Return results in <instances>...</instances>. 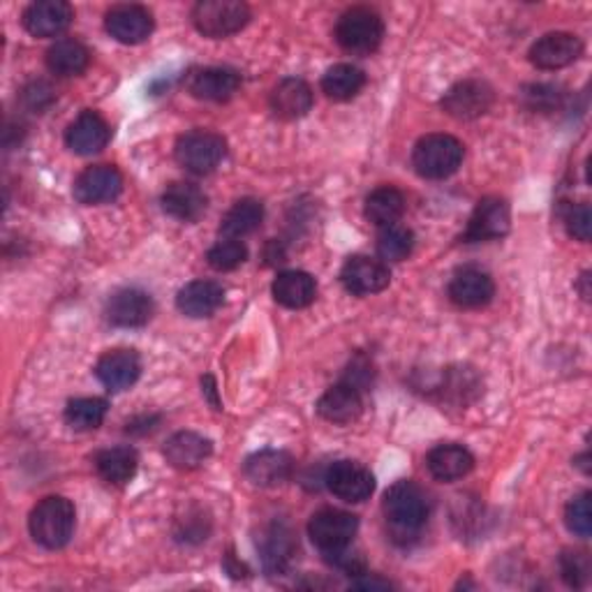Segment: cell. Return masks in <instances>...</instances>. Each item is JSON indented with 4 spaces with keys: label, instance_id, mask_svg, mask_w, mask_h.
I'll return each instance as SVG.
<instances>
[{
    "label": "cell",
    "instance_id": "obj_1",
    "mask_svg": "<svg viewBox=\"0 0 592 592\" xmlns=\"http://www.w3.org/2000/svg\"><path fill=\"white\" fill-rule=\"evenodd\" d=\"M383 512L391 539L400 547H410L423 532L431 507L421 486L410 480H400L387 488Z\"/></svg>",
    "mask_w": 592,
    "mask_h": 592
},
{
    "label": "cell",
    "instance_id": "obj_2",
    "mask_svg": "<svg viewBox=\"0 0 592 592\" xmlns=\"http://www.w3.org/2000/svg\"><path fill=\"white\" fill-rule=\"evenodd\" d=\"M75 505L63 495H50L40 500L31 516H29V530L31 537L40 543V547L58 551L65 543L73 539L75 532Z\"/></svg>",
    "mask_w": 592,
    "mask_h": 592
},
{
    "label": "cell",
    "instance_id": "obj_3",
    "mask_svg": "<svg viewBox=\"0 0 592 592\" xmlns=\"http://www.w3.org/2000/svg\"><path fill=\"white\" fill-rule=\"evenodd\" d=\"M465 147L452 134H426L412 151V168L421 179L442 181L459 172Z\"/></svg>",
    "mask_w": 592,
    "mask_h": 592
},
{
    "label": "cell",
    "instance_id": "obj_4",
    "mask_svg": "<svg viewBox=\"0 0 592 592\" xmlns=\"http://www.w3.org/2000/svg\"><path fill=\"white\" fill-rule=\"evenodd\" d=\"M334 35L345 52L368 56L385 40V21L370 8H352L341 14Z\"/></svg>",
    "mask_w": 592,
    "mask_h": 592
},
{
    "label": "cell",
    "instance_id": "obj_5",
    "mask_svg": "<svg viewBox=\"0 0 592 592\" xmlns=\"http://www.w3.org/2000/svg\"><path fill=\"white\" fill-rule=\"evenodd\" d=\"M176 162L185 172L206 176L220 168L227 155V141L211 130H193L176 141Z\"/></svg>",
    "mask_w": 592,
    "mask_h": 592
},
{
    "label": "cell",
    "instance_id": "obj_6",
    "mask_svg": "<svg viewBox=\"0 0 592 592\" xmlns=\"http://www.w3.org/2000/svg\"><path fill=\"white\" fill-rule=\"evenodd\" d=\"M250 8L241 0H202L193 8L195 29L211 40H223L248 26Z\"/></svg>",
    "mask_w": 592,
    "mask_h": 592
},
{
    "label": "cell",
    "instance_id": "obj_7",
    "mask_svg": "<svg viewBox=\"0 0 592 592\" xmlns=\"http://www.w3.org/2000/svg\"><path fill=\"white\" fill-rule=\"evenodd\" d=\"M357 532L359 518L343 509H322L308 524V537H311L324 558L349 549Z\"/></svg>",
    "mask_w": 592,
    "mask_h": 592
},
{
    "label": "cell",
    "instance_id": "obj_8",
    "mask_svg": "<svg viewBox=\"0 0 592 592\" xmlns=\"http://www.w3.org/2000/svg\"><path fill=\"white\" fill-rule=\"evenodd\" d=\"M512 227V211L509 204L500 197H484L472 216L467 220L463 239L467 244H482V241H495L503 239V236Z\"/></svg>",
    "mask_w": 592,
    "mask_h": 592
},
{
    "label": "cell",
    "instance_id": "obj_9",
    "mask_svg": "<svg viewBox=\"0 0 592 592\" xmlns=\"http://www.w3.org/2000/svg\"><path fill=\"white\" fill-rule=\"evenodd\" d=\"M324 484L345 503H364L375 491V477L370 470L354 461H336L324 472Z\"/></svg>",
    "mask_w": 592,
    "mask_h": 592
},
{
    "label": "cell",
    "instance_id": "obj_10",
    "mask_svg": "<svg viewBox=\"0 0 592 592\" xmlns=\"http://www.w3.org/2000/svg\"><path fill=\"white\" fill-rule=\"evenodd\" d=\"M343 288L354 297H370L389 288L391 273L389 267L380 259H373L366 255H354L341 269Z\"/></svg>",
    "mask_w": 592,
    "mask_h": 592
},
{
    "label": "cell",
    "instance_id": "obj_11",
    "mask_svg": "<svg viewBox=\"0 0 592 592\" xmlns=\"http://www.w3.org/2000/svg\"><path fill=\"white\" fill-rule=\"evenodd\" d=\"M493 88L486 82L463 79L444 93L442 109L459 121H472L484 116L493 107Z\"/></svg>",
    "mask_w": 592,
    "mask_h": 592
},
{
    "label": "cell",
    "instance_id": "obj_12",
    "mask_svg": "<svg viewBox=\"0 0 592 592\" xmlns=\"http://www.w3.org/2000/svg\"><path fill=\"white\" fill-rule=\"evenodd\" d=\"M123 191V176L111 164H96L84 170L75 181V200L84 206H98L114 202Z\"/></svg>",
    "mask_w": 592,
    "mask_h": 592
},
{
    "label": "cell",
    "instance_id": "obj_13",
    "mask_svg": "<svg viewBox=\"0 0 592 592\" xmlns=\"http://www.w3.org/2000/svg\"><path fill=\"white\" fill-rule=\"evenodd\" d=\"M583 54V40L574 33H549L530 46V63L537 69H562L579 61Z\"/></svg>",
    "mask_w": 592,
    "mask_h": 592
},
{
    "label": "cell",
    "instance_id": "obj_14",
    "mask_svg": "<svg viewBox=\"0 0 592 592\" xmlns=\"http://www.w3.org/2000/svg\"><path fill=\"white\" fill-rule=\"evenodd\" d=\"M446 294L459 308L477 311V308H484L493 301L495 286L486 271L477 267H463L452 276V280H449Z\"/></svg>",
    "mask_w": 592,
    "mask_h": 592
},
{
    "label": "cell",
    "instance_id": "obj_15",
    "mask_svg": "<svg viewBox=\"0 0 592 592\" xmlns=\"http://www.w3.org/2000/svg\"><path fill=\"white\" fill-rule=\"evenodd\" d=\"M107 33L121 44H141L153 33V14L144 6H116L105 17Z\"/></svg>",
    "mask_w": 592,
    "mask_h": 592
},
{
    "label": "cell",
    "instance_id": "obj_16",
    "mask_svg": "<svg viewBox=\"0 0 592 592\" xmlns=\"http://www.w3.org/2000/svg\"><path fill=\"white\" fill-rule=\"evenodd\" d=\"M75 10L65 0H37L23 12V29L33 37H58L69 29Z\"/></svg>",
    "mask_w": 592,
    "mask_h": 592
},
{
    "label": "cell",
    "instance_id": "obj_17",
    "mask_svg": "<svg viewBox=\"0 0 592 592\" xmlns=\"http://www.w3.org/2000/svg\"><path fill=\"white\" fill-rule=\"evenodd\" d=\"M153 311H155V303L149 292L137 290V288H126V290H118L107 301L105 315L114 326L137 329V326L149 324V320L153 317Z\"/></svg>",
    "mask_w": 592,
    "mask_h": 592
},
{
    "label": "cell",
    "instance_id": "obj_18",
    "mask_svg": "<svg viewBox=\"0 0 592 592\" xmlns=\"http://www.w3.org/2000/svg\"><path fill=\"white\" fill-rule=\"evenodd\" d=\"M244 472L248 482L259 488H273L286 484L294 472V459L282 449H262L246 459Z\"/></svg>",
    "mask_w": 592,
    "mask_h": 592
},
{
    "label": "cell",
    "instance_id": "obj_19",
    "mask_svg": "<svg viewBox=\"0 0 592 592\" xmlns=\"http://www.w3.org/2000/svg\"><path fill=\"white\" fill-rule=\"evenodd\" d=\"M111 137V128L98 111H82L65 132L67 149L77 155L100 153Z\"/></svg>",
    "mask_w": 592,
    "mask_h": 592
},
{
    "label": "cell",
    "instance_id": "obj_20",
    "mask_svg": "<svg viewBox=\"0 0 592 592\" xmlns=\"http://www.w3.org/2000/svg\"><path fill=\"white\" fill-rule=\"evenodd\" d=\"M239 88L241 75L229 67H204L195 69V73L187 77V90H191L197 100L206 103H227L239 93Z\"/></svg>",
    "mask_w": 592,
    "mask_h": 592
},
{
    "label": "cell",
    "instance_id": "obj_21",
    "mask_svg": "<svg viewBox=\"0 0 592 592\" xmlns=\"http://www.w3.org/2000/svg\"><path fill=\"white\" fill-rule=\"evenodd\" d=\"M98 380L109 391L130 389L141 375V359L134 349H111L103 354L96 366Z\"/></svg>",
    "mask_w": 592,
    "mask_h": 592
},
{
    "label": "cell",
    "instance_id": "obj_22",
    "mask_svg": "<svg viewBox=\"0 0 592 592\" xmlns=\"http://www.w3.org/2000/svg\"><path fill=\"white\" fill-rule=\"evenodd\" d=\"M162 211L179 223H197L206 213V195L200 185L187 181H174L162 193Z\"/></svg>",
    "mask_w": 592,
    "mask_h": 592
},
{
    "label": "cell",
    "instance_id": "obj_23",
    "mask_svg": "<svg viewBox=\"0 0 592 592\" xmlns=\"http://www.w3.org/2000/svg\"><path fill=\"white\" fill-rule=\"evenodd\" d=\"M362 412H364L362 391L345 380L329 387L317 402V415L329 423H352L362 417Z\"/></svg>",
    "mask_w": 592,
    "mask_h": 592
},
{
    "label": "cell",
    "instance_id": "obj_24",
    "mask_svg": "<svg viewBox=\"0 0 592 592\" xmlns=\"http://www.w3.org/2000/svg\"><path fill=\"white\" fill-rule=\"evenodd\" d=\"M225 303V290L216 280H193L176 294V308L187 317H211Z\"/></svg>",
    "mask_w": 592,
    "mask_h": 592
},
{
    "label": "cell",
    "instance_id": "obj_25",
    "mask_svg": "<svg viewBox=\"0 0 592 592\" xmlns=\"http://www.w3.org/2000/svg\"><path fill=\"white\" fill-rule=\"evenodd\" d=\"M426 467L438 482L452 484L470 475L475 467V456L463 444H438L426 456Z\"/></svg>",
    "mask_w": 592,
    "mask_h": 592
},
{
    "label": "cell",
    "instance_id": "obj_26",
    "mask_svg": "<svg viewBox=\"0 0 592 592\" xmlns=\"http://www.w3.org/2000/svg\"><path fill=\"white\" fill-rule=\"evenodd\" d=\"M313 109V88L299 77H288L271 90V111L282 121H297Z\"/></svg>",
    "mask_w": 592,
    "mask_h": 592
},
{
    "label": "cell",
    "instance_id": "obj_27",
    "mask_svg": "<svg viewBox=\"0 0 592 592\" xmlns=\"http://www.w3.org/2000/svg\"><path fill=\"white\" fill-rule=\"evenodd\" d=\"M211 452H213L211 440L193 431L174 433L168 442H164V449H162L164 459H168V463L176 470L200 467L211 456Z\"/></svg>",
    "mask_w": 592,
    "mask_h": 592
},
{
    "label": "cell",
    "instance_id": "obj_28",
    "mask_svg": "<svg viewBox=\"0 0 592 592\" xmlns=\"http://www.w3.org/2000/svg\"><path fill=\"white\" fill-rule=\"evenodd\" d=\"M271 292L280 305L290 308V311H301L315 301L317 282L305 271H282L273 280Z\"/></svg>",
    "mask_w": 592,
    "mask_h": 592
},
{
    "label": "cell",
    "instance_id": "obj_29",
    "mask_svg": "<svg viewBox=\"0 0 592 592\" xmlns=\"http://www.w3.org/2000/svg\"><path fill=\"white\" fill-rule=\"evenodd\" d=\"M98 475L111 484V486H126L134 480L137 467H139V456L132 446H111L103 449V452L93 459Z\"/></svg>",
    "mask_w": 592,
    "mask_h": 592
},
{
    "label": "cell",
    "instance_id": "obj_30",
    "mask_svg": "<svg viewBox=\"0 0 592 592\" xmlns=\"http://www.w3.org/2000/svg\"><path fill=\"white\" fill-rule=\"evenodd\" d=\"M364 86H366L364 69L349 63H338L334 67H329L326 75L322 77L324 96L334 103H347L352 98H357Z\"/></svg>",
    "mask_w": 592,
    "mask_h": 592
},
{
    "label": "cell",
    "instance_id": "obj_31",
    "mask_svg": "<svg viewBox=\"0 0 592 592\" xmlns=\"http://www.w3.org/2000/svg\"><path fill=\"white\" fill-rule=\"evenodd\" d=\"M297 553L294 535L286 526H271L262 537V562L269 574L288 572Z\"/></svg>",
    "mask_w": 592,
    "mask_h": 592
},
{
    "label": "cell",
    "instance_id": "obj_32",
    "mask_svg": "<svg viewBox=\"0 0 592 592\" xmlns=\"http://www.w3.org/2000/svg\"><path fill=\"white\" fill-rule=\"evenodd\" d=\"M265 220V204L252 197H244L236 202L220 223V234L225 239H244V236L259 229Z\"/></svg>",
    "mask_w": 592,
    "mask_h": 592
},
{
    "label": "cell",
    "instance_id": "obj_33",
    "mask_svg": "<svg viewBox=\"0 0 592 592\" xmlns=\"http://www.w3.org/2000/svg\"><path fill=\"white\" fill-rule=\"evenodd\" d=\"M90 63V52L79 40H58L46 52V67L56 77H77Z\"/></svg>",
    "mask_w": 592,
    "mask_h": 592
},
{
    "label": "cell",
    "instance_id": "obj_34",
    "mask_svg": "<svg viewBox=\"0 0 592 592\" xmlns=\"http://www.w3.org/2000/svg\"><path fill=\"white\" fill-rule=\"evenodd\" d=\"M366 218L377 227L396 225L406 213V195L394 185H380L366 200Z\"/></svg>",
    "mask_w": 592,
    "mask_h": 592
},
{
    "label": "cell",
    "instance_id": "obj_35",
    "mask_svg": "<svg viewBox=\"0 0 592 592\" xmlns=\"http://www.w3.org/2000/svg\"><path fill=\"white\" fill-rule=\"evenodd\" d=\"M107 400L105 398H75L67 402L65 421L75 431H96L107 417Z\"/></svg>",
    "mask_w": 592,
    "mask_h": 592
},
{
    "label": "cell",
    "instance_id": "obj_36",
    "mask_svg": "<svg viewBox=\"0 0 592 592\" xmlns=\"http://www.w3.org/2000/svg\"><path fill=\"white\" fill-rule=\"evenodd\" d=\"M415 250V232L406 225H389L383 227L380 236H377V252L387 262H402Z\"/></svg>",
    "mask_w": 592,
    "mask_h": 592
},
{
    "label": "cell",
    "instance_id": "obj_37",
    "mask_svg": "<svg viewBox=\"0 0 592 592\" xmlns=\"http://www.w3.org/2000/svg\"><path fill=\"white\" fill-rule=\"evenodd\" d=\"M248 259V248L241 239H223L206 252V262L216 271H234Z\"/></svg>",
    "mask_w": 592,
    "mask_h": 592
},
{
    "label": "cell",
    "instance_id": "obj_38",
    "mask_svg": "<svg viewBox=\"0 0 592 592\" xmlns=\"http://www.w3.org/2000/svg\"><path fill=\"white\" fill-rule=\"evenodd\" d=\"M564 524L581 539H588L592 532V495L585 491L577 497H572V503L564 509Z\"/></svg>",
    "mask_w": 592,
    "mask_h": 592
},
{
    "label": "cell",
    "instance_id": "obj_39",
    "mask_svg": "<svg viewBox=\"0 0 592 592\" xmlns=\"http://www.w3.org/2000/svg\"><path fill=\"white\" fill-rule=\"evenodd\" d=\"M560 574L570 588H583L590 581L592 564L583 551H564L560 556Z\"/></svg>",
    "mask_w": 592,
    "mask_h": 592
},
{
    "label": "cell",
    "instance_id": "obj_40",
    "mask_svg": "<svg viewBox=\"0 0 592 592\" xmlns=\"http://www.w3.org/2000/svg\"><path fill=\"white\" fill-rule=\"evenodd\" d=\"M562 223H564V229H567V234L572 236V239H577L581 244H588L590 241V234H592V211H590V204L588 202L564 206V211H562Z\"/></svg>",
    "mask_w": 592,
    "mask_h": 592
},
{
    "label": "cell",
    "instance_id": "obj_41",
    "mask_svg": "<svg viewBox=\"0 0 592 592\" xmlns=\"http://www.w3.org/2000/svg\"><path fill=\"white\" fill-rule=\"evenodd\" d=\"M562 90L553 84H530L524 90V103L530 111L551 114L562 105Z\"/></svg>",
    "mask_w": 592,
    "mask_h": 592
},
{
    "label": "cell",
    "instance_id": "obj_42",
    "mask_svg": "<svg viewBox=\"0 0 592 592\" xmlns=\"http://www.w3.org/2000/svg\"><path fill=\"white\" fill-rule=\"evenodd\" d=\"M21 98L31 111L42 114L46 107L54 103V88L46 82H31L26 88H23Z\"/></svg>",
    "mask_w": 592,
    "mask_h": 592
},
{
    "label": "cell",
    "instance_id": "obj_43",
    "mask_svg": "<svg viewBox=\"0 0 592 592\" xmlns=\"http://www.w3.org/2000/svg\"><path fill=\"white\" fill-rule=\"evenodd\" d=\"M354 590H391L394 583L391 581H385V579H377V577H368L366 572L357 577V581H352Z\"/></svg>",
    "mask_w": 592,
    "mask_h": 592
},
{
    "label": "cell",
    "instance_id": "obj_44",
    "mask_svg": "<svg viewBox=\"0 0 592 592\" xmlns=\"http://www.w3.org/2000/svg\"><path fill=\"white\" fill-rule=\"evenodd\" d=\"M202 385H206V389H204V391L208 394V398H211L213 406H216V410H220V402H218V398H216V383H213V377H211V375H206Z\"/></svg>",
    "mask_w": 592,
    "mask_h": 592
}]
</instances>
